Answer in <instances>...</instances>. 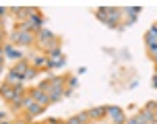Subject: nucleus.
<instances>
[{"label":"nucleus","mask_w":157,"mask_h":124,"mask_svg":"<svg viewBox=\"0 0 157 124\" xmlns=\"http://www.w3.org/2000/svg\"><path fill=\"white\" fill-rule=\"evenodd\" d=\"M4 60H6L4 54H0V75H2V70H4Z\"/></svg>","instance_id":"nucleus-17"},{"label":"nucleus","mask_w":157,"mask_h":124,"mask_svg":"<svg viewBox=\"0 0 157 124\" xmlns=\"http://www.w3.org/2000/svg\"><path fill=\"white\" fill-rule=\"evenodd\" d=\"M126 124H136V118H128V120H126Z\"/></svg>","instance_id":"nucleus-20"},{"label":"nucleus","mask_w":157,"mask_h":124,"mask_svg":"<svg viewBox=\"0 0 157 124\" xmlns=\"http://www.w3.org/2000/svg\"><path fill=\"white\" fill-rule=\"evenodd\" d=\"M66 124H91V120H89V116H87V110H85V112H78V114L71 116L68 120H66Z\"/></svg>","instance_id":"nucleus-11"},{"label":"nucleus","mask_w":157,"mask_h":124,"mask_svg":"<svg viewBox=\"0 0 157 124\" xmlns=\"http://www.w3.org/2000/svg\"><path fill=\"white\" fill-rule=\"evenodd\" d=\"M10 44L13 46H19V48H29V46H35V33L33 31H27L21 23L15 25V29L10 31Z\"/></svg>","instance_id":"nucleus-1"},{"label":"nucleus","mask_w":157,"mask_h":124,"mask_svg":"<svg viewBox=\"0 0 157 124\" xmlns=\"http://www.w3.org/2000/svg\"><path fill=\"white\" fill-rule=\"evenodd\" d=\"M108 108V116L112 118V124H126V112L118 106H105Z\"/></svg>","instance_id":"nucleus-6"},{"label":"nucleus","mask_w":157,"mask_h":124,"mask_svg":"<svg viewBox=\"0 0 157 124\" xmlns=\"http://www.w3.org/2000/svg\"><path fill=\"white\" fill-rule=\"evenodd\" d=\"M147 54H149V60H153L157 64V44L153 46H147Z\"/></svg>","instance_id":"nucleus-15"},{"label":"nucleus","mask_w":157,"mask_h":124,"mask_svg":"<svg viewBox=\"0 0 157 124\" xmlns=\"http://www.w3.org/2000/svg\"><path fill=\"white\" fill-rule=\"evenodd\" d=\"M87 116H89V120H105V116H108V108H105V106L89 108L87 110Z\"/></svg>","instance_id":"nucleus-8"},{"label":"nucleus","mask_w":157,"mask_h":124,"mask_svg":"<svg viewBox=\"0 0 157 124\" xmlns=\"http://www.w3.org/2000/svg\"><path fill=\"white\" fill-rule=\"evenodd\" d=\"M2 54H4L6 60H13V62H19V60H23V58H25L23 52H21V50H17L10 41H8V44H2Z\"/></svg>","instance_id":"nucleus-5"},{"label":"nucleus","mask_w":157,"mask_h":124,"mask_svg":"<svg viewBox=\"0 0 157 124\" xmlns=\"http://www.w3.org/2000/svg\"><path fill=\"white\" fill-rule=\"evenodd\" d=\"M8 13H10L8 8H2V6H0V21H2V17H6Z\"/></svg>","instance_id":"nucleus-18"},{"label":"nucleus","mask_w":157,"mask_h":124,"mask_svg":"<svg viewBox=\"0 0 157 124\" xmlns=\"http://www.w3.org/2000/svg\"><path fill=\"white\" fill-rule=\"evenodd\" d=\"M6 83H10V85H21V83H23V79L19 77L15 70H8V75H6Z\"/></svg>","instance_id":"nucleus-13"},{"label":"nucleus","mask_w":157,"mask_h":124,"mask_svg":"<svg viewBox=\"0 0 157 124\" xmlns=\"http://www.w3.org/2000/svg\"><path fill=\"white\" fill-rule=\"evenodd\" d=\"M35 46H37L44 54H48V52H52V50H56V48H60V39L56 37L52 31L41 29V31L35 33Z\"/></svg>","instance_id":"nucleus-2"},{"label":"nucleus","mask_w":157,"mask_h":124,"mask_svg":"<svg viewBox=\"0 0 157 124\" xmlns=\"http://www.w3.org/2000/svg\"><path fill=\"white\" fill-rule=\"evenodd\" d=\"M155 75H157V64H155Z\"/></svg>","instance_id":"nucleus-25"},{"label":"nucleus","mask_w":157,"mask_h":124,"mask_svg":"<svg viewBox=\"0 0 157 124\" xmlns=\"http://www.w3.org/2000/svg\"><path fill=\"white\" fill-rule=\"evenodd\" d=\"M0 124H13V120H0Z\"/></svg>","instance_id":"nucleus-22"},{"label":"nucleus","mask_w":157,"mask_h":124,"mask_svg":"<svg viewBox=\"0 0 157 124\" xmlns=\"http://www.w3.org/2000/svg\"><path fill=\"white\" fill-rule=\"evenodd\" d=\"M77 87H78L77 77H72V75H66V89H68V91H75Z\"/></svg>","instance_id":"nucleus-14"},{"label":"nucleus","mask_w":157,"mask_h":124,"mask_svg":"<svg viewBox=\"0 0 157 124\" xmlns=\"http://www.w3.org/2000/svg\"><path fill=\"white\" fill-rule=\"evenodd\" d=\"M0 44H4V29L0 27Z\"/></svg>","instance_id":"nucleus-19"},{"label":"nucleus","mask_w":157,"mask_h":124,"mask_svg":"<svg viewBox=\"0 0 157 124\" xmlns=\"http://www.w3.org/2000/svg\"><path fill=\"white\" fill-rule=\"evenodd\" d=\"M120 8H112V6H101L95 10V17L101 21L103 25H108V27H112V29H124L122 25L118 23V17H120Z\"/></svg>","instance_id":"nucleus-3"},{"label":"nucleus","mask_w":157,"mask_h":124,"mask_svg":"<svg viewBox=\"0 0 157 124\" xmlns=\"http://www.w3.org/2000/svg\"><path fill=\"white\" fill-rule=\"evenodd\" d=\"M0 27H2V21H0Z\"/></svg>","instance_id":"nucleus-26"},{"label":"nucleus","mask_w":157,"mask_h":124,"mask_svg":"<svg viewBox=\"0 0 157 124\" xmlns=\"http://www.w3.org/2000/svg\"><path fill=\"white\" fill-rule=\"evenodd\" d=\"M153 44H157V29H155V25H153V27L145 33V48H147V46H153Z\"/></svg>","instance_id":"nucleus-12"},{"label":"nucleus","mask_w":157,"mask_h":124,"mask_svg":"<svg viewBox=\"0 0 157 124\" xmlns=\"http://www.w3.org/2000/svg\"><path fill=\"white\" fill-rule=\"evenodd\" d=\"M29 95H31L33 101H35V103H39L41 108H48V106H50V97H48V93H44L39 87H33L31 91H29Z\"/></svg>","instance_id":"nucleus-7"},{"label":"nucleus","mask_w":157,"mask_h":124,"mask_svg":"<svg viewBox=\"0 0 157 124\" xmlns=\"http://www.w3.org/2000/svg\"><path fill=\"white\" fill-rule=\"evenodd\" d=\"M15 87L17 85H10V83L4 81V83L0 85V97H2L4 101H10V99H13V95H15Z\"/></svg>","instance_id":"nucleus-9"},{"label":"nucleus","mask_w":157,"mask_h":124,"mask_svg":"<svg viewBox=\"0 0 157 124\" xmlns=\"http://www.w3.org/2000/svg\"><path fill=\"white\" fill-rule=\"evenodd\" d=\"M29 68H31V66H29V60H27V58H23V60L15 62V64H13V68H10V70H15L17 75H19V77L23 79V77H25V72H27Z\"/></svg>","instance_id":"nucleus-10"},{"label":"nucleus","mask_w":157,"mask_h":124,"mask_svg":"<svg viewBox=\"0 0 157 124\" xmlns=\"http://www.w3.org/2000/svg\"><path fill=\"white\" fill-rule=\"evenodd\" d=\"M31 124H46V122H31Z\"/></svg>","instance_id":"nucleus-24"},{"label":"nucleus","mask_w":157,"mask_h":124,"mask_svg":"<svg viewBox=\"0 0 157 124\" xmlns=\"http://www.w3.org/2000/svg\"><path fill=\"white\" fill-rule=\"evenodd\" d=\"M29 66H33L35 70H46L48 68V56L44 54V52H35V54H29Z\"/></svg>","instance_id":"nucleus-4"},{"label":"nucleus","mask_w":157,"mask_h":124,"mask_svg":"<svg viewBox=\"0 0 157 124\" xmlns=\"http://www.w3.org/2000/svg\"><path fill=\"white\" fill-rule=\"evenodd\" d=\"M37 75H39V70H35V68L31 66V68H29L27 72H25V77H23V83H25V81H31V79H35Z\"/></svg>","instance_id":"nucleus-16"},{"label":"nucleus","mask_w":157,"mask_h":124,"mask_svg":"<svg viewBox=\"0 0 157 124\" xmlns=\"http://www.w3.org/2000/svg\"><path fill=\"white\" fill-rule=\"evenodd\" d=\"M153 89H157V75L153 77Z\"/></svg>","instance_id":"nucleus-21"},{"label":"nucleus","mask_w":157,"mask_h":124,"mask_svg":"<svg viewBox=\"0 0 157 124\" xmlns=\"http://www.w3.org/2000/svg\"><path fill=\"white\" fill-rule=\"evenodd\" d=\"M153 110H155V116H157V101H155V108H153Z\"/></svg>","instance_id":"nucleus-23"},{"label":"nucleus","mask_w":157,"mask_h":124,"mask_svg":"<svg viewBox=\"0 0 157 124\" xmlns=\"http://www.w3.org/2000/svg\"><path fill=\"white\" fill-rule=\"evenodd\" d=\"M155 29H157V23H155Z\"/></svg>","instance_id":"nucleus-27"}]
</instances>
